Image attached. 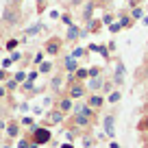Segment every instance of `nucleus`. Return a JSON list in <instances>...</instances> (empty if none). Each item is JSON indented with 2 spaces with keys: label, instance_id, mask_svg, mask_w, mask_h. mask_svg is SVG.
Listing matches in <instances>:
<instances>
[{
  "label": "nucleus",
  "instance_id": "nucleus-1",
  "mask_svg": "<svg viewBox=\"0 0 148 148\" xmlns=\"http://www.w3.org/2000/svg\"><path fill=\"white\" fill-rule=\"evenodd\" d=\"M2 26L5 28H18L20 24H22L24 20V11L20 9V5H13V2H9V5H5V9H2Z\"/></svg>",
  "mask_w": 148,
  "mask_h": 148
},
{
  "label": "nucleus",
  "instance_id": "nucleus-2",
  "mask_svg": "<svg viewBox=\"0 0 148 148\" xmlns=\"http://www.w3.org/2000/svg\"><path fill=\"white\" fill-rule=\"evenodd\" d=\"M31 133H33V139L31 142L39 144V146H44V144H48L52 139V133L46 129V126H31Z\"/></svg>",
  "mask_w": 148,
  "mask_h": 148
},
{
  "label": "nucleus",
  "instance_id": "nucleus-3",
  "mask_svg": "<svg viewBox=\"0 0 148 148\" xmlns=\"http://www.w3.org/2000/svg\"><path fill=\"white\" fill-rule=\"evenodd\" d=\"M63 42L65 39H61V37H50V39H48L46 42V55H50V57H57L61 52V48H63Z\"/></svg>",
  "mask_w": 148,
  "mask_h": 148
},
{
  "label": "nucleus",
  "instance_id": "nucleus-4",
  "mask_svg": "<svg viewBox=\"0 0 148 148\" xmlns=\"http://www.w3.org/2000/svg\"><path fill=\"white\" fill-rule=\"evenodd\" d=\"M85 92H87V89L81 85V81H74V83L70 85V98H72V100H76V98H83Z\"/></svg>",
  "mask_w": 148,
  "mask_h": 148
},
{
  "label": "nucleus",
  "instance_id": "nucleus-5",
  "mask_svg": "<svg viewBox=\"0 0 148 148\" xmlns=\"http://www.w3.org/2000/svg\"><path fill=\"white\" fill-rule=\"evenodd\" d=\"M102 126H105V135L107 137H113V135H116V118L113 116H105Z\"/></svg>",
  "mask_w": 148,
  "mask_h": 148
},
{
  "label": "nucleus",
  "instance_id": "nucleus-6",
  "mask_svg": "<svg viewBox=\"0 0 148 148\" xmlns=\"http://www.w3.org/2000/svg\"><path fill=\"white\" fill-rule=\"evenodd\" d=\"M124 72H126L124 63L118 59V61H116V72H113V83H116V85H122V83H124Z\"/></svg>",
  "mask_w": 148,
  "mask_h": 148
},
{
  "label": "nucleus",
  "instance_id": "nucleus-7",
  "mask_svg": "<svg viewBox=\"0 0 148 148\" xmlns=\"http://www.w3.org/2000/svg\"><path fill=\"white\" fill-rule=\"evenodd\" d=\"M63 68L68 74H74L76 70H79V59H74L72 55H65L63 57Z\"/></svg>",
  "mask_w": 148,
  "mask_h": 148
},
{
  "label": "nucleus",
  "instance_id": "nucleus-8",
  "mask_svg": "<svg viewBox=\"0 0 148 148\" xmlns=\"http://www.w3.org/2000/svg\"><path fill=\"white\" fill-rule=\"evenodd\" d=\"M63 39H65V42H70V44L79 42V39H81V28L76 26V24L68 26V33H65V37H63Z\"/></svg>",
  "mask_w": 148,
  "mask_h": 148
},
{
  "label": "nucleus",
  "instance_id": "nucleus-9",
  "mask_svg": "<svg viewBox=\"0 0 148 148\" xmlns=\"http://www.w3.org/2000/svg\"><path fill=\"white\" fill-rule=\"evenodd\" d=\"M102 85H105V79H102V76H94V79L87 81V89L92 94H98L102 89Z\"/></svg>",
  "mask_w": 148,
  "mask_h": 148
},
{
  "label": "nucleus",
  "instance_id": "nucleus-10",
  "mask_svg": "<svg viewBox=\"0 0 148 148\" xmlns=\"http://www.w3.org/2000/svg\"><path fill=\"white\" fill-rule=\"evenodd\" d=\"M94 11H96V0H89L87 5L83 7V22H89L94 18Z\"/></svg>",
  "mask_w": 148,
  "mask_h": 148
},
{
  "label": "nucleus",
  "instance_id": "nucleus-11",
  "mask_svg": "<svg viewBox=\"0 0 148 148\" xmlns=\"http://www.w3.org/2000/svg\"><path fill=\"white\" fill-rule=\"evenodd\" d=\"M102 102H105V98H102L100 94H89V100H87V105L92 107L94 111H96V109H100V107H102Z\"/></svg>",
  "mask_w": 148,
  "mask_h": 148
},
{
  "label": "nucleus",
  "instance_id": "nucleus-12",
  "mask_svg": "<svg viewBox=\"0 0 148 148\" xmlns=\"http://www.w3.org/2000/svg\"><path fill=\"white\" fill-rule=\"evenodd\" d=\"M92 118H87V116H83V113H74V124L76 126H81V129H85V126H89L92 124Z\"/></svg>",
  "mask_w": 148,
  "mask_h": 148
},
{
  "label": "nucleus",
  "instance_id": "nucleus-13",
  "mask_svg": "<svg viewBox=\"0 0 148 148\" xmlns=\"http://www.w3.org/2000/svg\"><path fill=\"white\" fill-rule=\"evenodd\" d=\"M63 111H59V109H52L50 113H48V120H50V124H61L63 122Z\"/></svg>",
  "mask_w": 148,
  "mask_h": 148
},
{
  "label": "nucleus",
  "instance_id": "nucleus-14",
  "mask_svg": "<svg viewBox=\"0 0 148 148\" xmlns=\"http://www.w3.org/2000/svg\"><path fill=\"white\" fill-rule=\"evenodd\" d=\"M72 107H74V102H72V98H61L59 100V107H57V109L59 111H63V113H70V111H72Z\"/></svg>",
  "mask_w": 148,
  "mask_h": 148
},
{
  "label": "nucleus",
  "instance_id": "nucleus-15",
  "mask_svg": "<svg viewBox=\"0 0 148 148\" xmlns=\"http://www.w3.org/2000/svg\"><path fill=\"white\" fill-rule=\"evenodd\" d=\"M5 131H7L9 137H18V135H20V124H18V122H7Z\"/></svg>",
  "mask_w": 148,
  "mask_h": 148
},
{
  "label": "nucleus",
  "instance_id": "nucleus-16",
  "mask_svg": "<svg viewBox=\"0 0 148 148\" xmlns=\"http://www.w3.org/2000/svg\"><path fill=\"white\" fill-rule=\"evenodd\" d=\"M118 24H120L122 28H131L133 26V18L126 13H118Z\"/></svg>",
  "mask_w": 148,
  "mask_h": 148
},
{
  "label": "nucleus",
  "instance_id": "nucleus-17",
  "mask_svg": "<svg viewBox=\"0 0 148 148\" xmlns=\"http://www.w3.org/2000/svg\"><path fill=\"white\" fill-rule=\"evenodd\" d=\"M61 87H63V76H61V74H55L50 79V89L57 92V89H61Z\"/></svg>",
  "mask_w": 148,
  "mask_h": 148
},
{
  "label": "nucleus",
  "instance_id": "nucleus-18",
  "mask_svg": "<svg viewBox=\"0 0 148 148\" xmlns=\"http://www.w3.org/2000/svg\"><path fill=\"white\" fill-rule=\"evenodd\" d=\"M85 79H89V70L87 68H79L74 72V81H85Z\"/></svg>",
  "mask_w": 148,
  "mask_h": 148
},
{
  "label": "nucleus",
  "instance_id": "nucleus-19",
  "mask_svg": "<svg viewBox=\"0 0 148 148\" xmlns=\"http://www.w3.org/2000/svg\"><path fill=\"white\" fill-rule=\"evenodd\" d=\"M39 31H44V24L42 22H35V24H33V26H28L26 28V35H37V33H39Z\"/></svg>",
  "mask_w": 148,
  "mask_h": 148
},
{
  "label": "nucleus",
  "instance_id": "nucleus-20",
  "mask_svg": "<svg viewBox=\"0 0 148 148\" xmlns=\"http://www.w3.org/2000/svg\"><path fill=\"white\" fill-rule=\"evenodd\" d=\"M120 98H122V94L118 92V89H113V92H109V94H107V100H109L111 105H116V102H120Z\"/></svg>",
  "mask_w": 148,
  "mask_h": 148
},
{
  "label": "nucleus",
  "instance_id": "nucleus-21",
  "mask_svg": "<svg viewBox=\"0 0 148 148\" xmlns=\"http://www.w3.org/2000/svg\"><path fill=\"white\" fill-rule=\"evenodd\" d=\"M52 61H42L39 63V74H50V70H52Z\"/></svg>",
  "mask_w": 148,
  "mask_h": 148
},
{
  "label": "nucleus",
  "instance_id": "nucleus-22",
  "mask_svg": "<svg viewBox=\"0 0 148 148\" xmlns=\"http://www.w3.org/2000/svg\"><path fill=\"white\" fill-rule=\"evenodd\" d=\"M131 18H133V20H142V18H144V9H142V7H133Z\"/></svg>",
  "mask_w": 148,
  "mask_h": 148
},
{
  "label": "nucleus",
  "instance_id": "nucleus-23",
  "mask_svg": "<svg viewBox=\"0 0 148 148\" xmlns=\"http://www.w3.org/2000/svg\"><path fill=\"white\" fill-rule=\"evenodd\" d=\"M18 81H15V79H9V81H7V83H5V87H7V92H13V89H18Z\"/></svg>",
  "mask_w": 148,
  "mask_h": 148
},
{
  "label": "nucleus",
  "instance_id": "nucleus-24",
  "mask_svg": "<svg viewBox=\"0 0 148 148\" xmlns=\"http://www.w3.org/2000/svg\"><path fill=\"white\" fill-rule=\"evenodd\" d=\"M137 131H148V116H144L142 120L137 122Z\"/></svg>",
  "mask_w": 148,
  "mask_h": 148
},
{
  "label": "nucleus",
  "instance_id": "nucleus-25",
  "mask_svg": "<svg viewBox=\"0 0 148 148\" xmlns=\"http://www.w3.org/2000/svg\"><path fill=\"white\" fill-rule=\"evenodd\" d=\"M111 22H116V15L113 13H105L102 15V24H105V26H109Z\"/></svg>",
  "mask_w": 148,
  "mask_h": 148
},
{
  "label": "nucleus",
  "instance_id": "nucleus-26",
  "mask_svg": "<svg viewBox=\"0 0 148 148\" xmlns=\"http://www.w3.org/2000/svg\"><path fill=\"white\" fill-rule=\"evenodd\" d=\"M85 52H87V50H85V48H74V50L70 52V55H72L74 59H81V57H85Z\"/></svg>",
  "mask_w": 148,
  "mask_h": 148
},
{
  "label": "nucleus",
  "instance_id": "nucleus-27",
  "mask_svg": "<svg viewBox=\"0 0 148 148\" xmlns=\"http://www.w3.org/2000/svg\"><path fill=\"white\" fill-rule=\"evenodd\" d=\"M98 52H100L102 59H109V48H107L105 44H98Z\"/></svg>",
  "mask_w": 148,
  "mask_h": 148
},
{
  "label": "nucleus",
  "instance_id": "nucleus-28",
  "mask_svg": "<svg viewBox=\"0 0 148 148\" xmlns=\"http://www.w3.org/2000/svg\"><path fill=\"white\" fill-rule=\"evenodd\" d=\"M26 76H28V74H26V72H22V70H20V72H15V74H13V79L18 81V83H24V81H26Z\"/></svg>",
  "mask_w": 148,
  "mask_h": 148
},
{
  "label": "nucleus",
  "instance_id": "nucleus-29",
  "mask_svg": "<svg viewBox=\"0 0 148 148\" xmlns=\"http://www.w3.org/2000/svg\"><path fill=\"white\" fill-rule=\"evenodd\" d=\"M61 22H63L65 24V26H72V15H70V13H61Z\"/></svg>",
  "mask_w": 148,
  "mask_h": 148
},
{
  "label": "nucleus",
  "instance_id": "nucleus-30",
  "mask_svg": "<svg viewBox=\"0 0 148 148\" xmlns=\"http://www.w3.org/2000/svg\"><path fill=\"white\" fill-rule=\"evenodd\" d=\"M87 70H89V79H94V76H100V72H102L98 65H94V68H87Z\"/></svg>",
  "mask_w": 148,
  "mask_h": 148
},
{
  "label": "nucleus",
  "instance_id": "nucleus-31",
  "mask_svg": "<svg viewBox=\"0 0 148 148\" xmlns=\"http://www.w3.org/2000/svg\"><path fill=\"white\" fill-rule=\"evenodd\" d=\"M35 2H37V13L42 15L44 11H46V0H35Z\"/></svg>",
  "mask_w": 148,
  "mask_h": 148
},
{
  "label": "nucleus",
  "instance_id": "nucleus-32",
  "mask_svg": "<svg viewBox=\"0 0 148 148\" xmlns=\"http://www.w3.org/2000/svg\"><path fill=\"white\" fill-rule=\"evenodd\" d=\"M18 44H20V39H9V42L5 44V48H7V50H11V52H13V48L18 46Z\"/></svg>",
  "mask_w": 148,
  "mask_h": 148
},
{
  "label": "nucleus",
  "instance_id": "nucleus-33",
  "mask_svg": "<svg viewBox=\"0 0 148 148\" xmlns=\"http://www.w3.org/2000/svg\"><path fill=\"white\" fill-rule=\"evenodd\" d=\"M102 92H105V94L113 92V83H111V81H105V85H102Z\"/></svg>",
  "mask_w": 148,
  "mask_h": 148
},
{
  "label": "nucleus",
  "instance_id": "nucleus-34",
  "mask_svg": "<svg viewBox=\"0 0 148 148\" xmlns=\"http://www.w3.org/2000/svg\"><path fill=\"white\" fill-rule=\"evenodd\" d=\"M22 89H24V92H33V89H35V87H33V81H24Z\"/></svg>",
  "mask_w": 148,
  "mask_h": 148
},
{
  "label": "nucleus",
  "instance_id": "nucleus-35",
  "mask_svg": "<svg viewBox=\"0 0 148 148\" xmlns=\"http://www.w3.org/2000/svg\"><path fill=\"white\" fill-rule=\"evenodd\" d=\"M28 146H31V139H26V137H22L18 142V148H28Z\"/></svg>",
  "mask_w": 148,
  "mask_h": 148
},
{
  "label": "nucleus",
  "instance_id": "nucleus-36",
  "mask_svg": "<svg viewBox=\"0 0 148 148\" xmlns=\"http://www.w3.org/2000/svg\"><path fill=\"white\" fill-rule=\"evenodd\" d=\"M109 31H111V33H118V31H122V26H120L118 22H111V24H109Z\"/></svg>",
  "mask_w": 148,
  "mask_h": 148
},
{
  "label": "nucleus",
  "instance_id": "nucleus-37",
  "mask_svg": "<svg viewBox=\"0 0 148 148\" xmlns=\"http://www.w3.org/2000/svg\"><path fill=\"white\" fill-rule=\"evenodd\" d=\"M44 55H46V52H37V55H35V59H33V61H35V65H39L44 61Z\"/></svg>",
  "mask_w": 148,
  "mask_h": 148
},
{
  "label": "nucleus",
  "instance_id": "nucleus-38",
  "mask_svg": "<svg viewBox=\"0 0 148 148\" xmlns=\"http://www.w3.org/2000/svg\"><path fill=\"white\" fill-rule=\"evenodd\" d=\"M20 59H22V52H18V50L11 52V61H13V63H15V61H20Z\"/></svg>",
  "mask_w": 148,
  "mask_h": 148
},
{
  "label": "nucleus",
  "instance_id": "nucleus-39",
  "mask_svg": "<svg viewBox=\"0 0 148 148\" xmlns=\"http://www.w3.org/2000/svg\"><path fill=\"white\" fill-rule=\"evenodd\" d=\"M22 124L24 126H35L33 124V118H22Z\"/></svg>",
  "mask_w": 148,
  "mask_h": 148
},
{
  "label": "nucleus",
  "instance_id": "nucleus-40",
  "mask_svg": "<svg viewBox=\"0 0 148 148\" xmlns=\"http://www.w3.org/2000/svg\"><path fill=\"white\" fill-rule=\"evenodd\" d=\"M83 146H85V148L94 146V139H92V137H85V139H83Z\"/></svg>",
  "mask_w": 148,
  "mask_h": 148
},
{
  "label": "nucleus",
  "instance_id": "nucleus-41",
  "mask_svg": "<svg viewBox=\"0 0 148 148\" xmlns=\"http://www.w3.org/2000/svg\"><path fill=\"white\" fill-rule=\"evenodd\" d=\"M11 63H13V61H11V57H7V59H2V68H5V70L9 68Z\"/></svg>",
  "mask_w": 148,
  "mask_h": 148
},
{
  "label": "nucleus",
  "instance_id": "nucleus-42",
  "mask_svg": "<svg viewBox=\"0 0 148 148\" xmlns=\"http://www.w3.org/2000/svg\"><path fill=\"white\" fill-rule=\"evenodd\" d=\"M50 18H52V20H59V18H61V13L55 9V11H50Z\"/></svg>",
  "mask_w": 148,
  "mask_h": 148
},
{
  "label": "nucleus",
  "instance_id": "nucleus-43",
  "mask_svg": "<svg viewBox=\"0 0 148 148\" xmlns=\"http://www.w3.org/2000/svg\"><path fill=\"white\" fill-rule=\"evenodd\" d=\"M35 79H37V72H31V74L26 76V81H33V83H35Z\"/></svg>",
  "mask_w": 148,
  "mask_h": 148
},
{
  "label": "nucleus",
  "instance_id": "nucleus-44",
  "mask_svg": "<svg viewBox=\"0 0 148 148\" xmlns=\"http://www.w3.org/2000/svg\"><path fill=\"white\" fill-rule=\"evenodd\" d=\"M70 5H72V7H81V5H83V0H70Z\"/></svg>",
  "mask_w": 148,
  "mask_h": 148
},
{
  "label": "nucleus",
  "instance_id": "nucleus-45",
  "mask_svg": "<svg viewBox=\"0 0 148 148\" xmlns=\"http://www.w3.org/2000/svg\"><path fill=\"white\" fill-rule=\"evenodd\" d=\"M5 79H7V72H5V68H2V70H0V83H2Z\"/></svg>",
  "mask_w": 148,
  "mask_h": 148
},
{
  "label": "nucleus",
  "instance_id": "nucleus-46",
  "mask_svg": "<svg viewBox=\"0 0 148 148\" xmlns=\"http://www.w3.org/2000/svg\"><path fill=\"white\" fill-rule=\"evenodd\" d=\"M5 94H7V87H5V85H0V98L5 96Z\"/></svg>",
  "mask_w": 148,
  "mask_h": 148
},
{
  "label": "nucleus",
  "instance_id": "nucleus-47",
  "mask_svg": "<svg viewBox=\"0 0 148 148\" xmlns=\"http://www.w3.org/2000/svg\"><path fill=\"white\" fill-rule=\"evenodd\" d=\"M109 148H120V144H118V142H111V144H109Z\"/></svg>",
  "mask_w": 148,
  "mask_h": 148
},
{
  "label": "nucleus",
  "instance_id": "nucleus-48",
  "mask_svg": "<svg viewBox=\"0 0 148 148\" xmlns=\"http://www.w3.org/2000/svg\"><path fill=\"white\" fill-rule=\"evenodd\" d=\"M142 22H144V26H148V15H144V18H142Z\"/></svg>",
  "mask_w": 148,
  "mask_h": 148
},
{
  "label": "nucleus",
  "instance_id": "nucleus-49",
  "mask_svg": "<svg viewBox=\"0 0 148 148\" xmlns=\"http://www.w3.org/2000/svg\"><path fill=\"white\" fill-rule=\"evenodd\" d=\"M28 148H39V144H35V142H31V146Z\"/></svg>",
  "mask_w": 148,
  "mask_h": 148
},
{
  "label": "nucleus",
  "instance_id": "nucleus-50",
  "mask_svg": "<svg viewBox=\"0 0 148 148\" xmlns=\"http://www.w3.org/2000/svg\"><path fill=\"white\" fill-rule=\"evenodd\" d=\"M61 148H74V146H72V144L68 142V144H63V146H61Z\"/></svg>",
  "mask_w": 148,
  "mask_h": 148
},
{
  "label": "nucleus",
  "instance_id": "nucleus-51",
  "mask_svg": "<svg viewBox=\"0 0 148 148\" xmlns=\"http://www.w3.org/2000/svg\"><path fill=\"white\" fill-rule=\"evenodd\" d=\"M11 2H13V5H22L24 0H11Z\"/></svg>",
  "mask_w": 148,
  "mask_h": 148
},
{
  "label": "nucleus",
  "instance_id": "nucleus-52",
  "mask_svg": "<svg viewBox=\"0 0 148 148\" xmlns=\"http://www.w3.org/2000/svg\"><path fill=\"white\" fill-rule=\"evenodd\" d=\"M5 126H7V124H5V120H0V129H5Z\"/></svg>",
  "mask_w": 148,
  "mask_h": 148
},
{
  "label": "nucleus",
  "instance_id": "nucleus-53",
  "mask_svg": "<svg viewBox=\"0 0 148 148\" xmlns=\"http://www.w3.org/2000/svg\"><path fill=\"white\" fill-rule=\"evenodd\" d=\"M144 113H146V116H148V105H144Z\"/></svg>",
  "mask_w": 148,
  "mask_h": 148
},
{
  "label": "nucleus",
  "instance_id": "nucleus-54",
  "mask_svg": "<svg viewBox=\"0 0 148 148\" xmlns=\"http://www.w3.org/2000/svg\"><path fill=\"white\" fill-rule=\"evenodd\" d=\"M98 2H109V0H98Z\"/></svg>",
  "mask_w": 148,
  "mask_h": 148
},
{
  "label": "nucleus",
  "instance_id": "nucleus-55",
  "mask_svg": "<svg viewBox=\"0 0 148 148\" xmlns=\"http://www.w3.org/2000/svg\"><path fill=\"white\" fill-rule=\"evenodd\" d=\"M146 65H148V57H146Z\"/></svg>",
  "mask_w": 148,
  "mask_h": 148
},
{
  "label": "nucleus",
  "instance_id": "nucleus-56",
  "mask_svg": "<svg viewBox=\"0 0 148 148\" xmlns=\"http://www.w3.org/2000/svg\"><path fill=\"white\" fill-rule=\"evenodd\" d=\"M146 46H148V44H146Z\"/></svg>",
  "mask_w": 148,
  "mask_h": 148
},
{
  "label": "nucleus",
  "instance_id": "nucleus-57",
  "mask_svg": "<svg viewBox=\"0 0 148 148\" xmlns=\"http://www.w3.org/2000/svg\"><path fill=\"white\" fill-rule=\"evenodd\" d=\"M146 148H148V146H146Z\"/></svg>",
  "mask_w": 148,
  "mask_h": 148
}]
</instances>
